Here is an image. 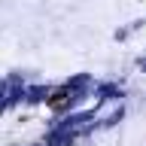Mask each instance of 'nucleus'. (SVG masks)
<instances>
[{
	"instance_id": "f257e3e1",
	"label": "nucleus",
	"mask_w": 146,
	"mask_h": 146,
	"mask_svg": "<svg viewBox=\"0 0 146 146\" xmlns=\"http://www.w3.org/2000/svg\"><path fill=\"white\" fill-rule=\"evenodd\" d=\"M49 104H52V107H64V104H67V91H55Z\"/></svg>"
}]
</instances>
